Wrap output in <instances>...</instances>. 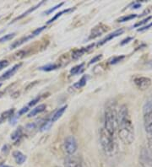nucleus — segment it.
I'll list each match as a JSON object with an SVG mask.
<instances>
[{
	"label": "nucleus",
	"instance_id": "obj_1",
	"mask_svg": "<svg viewBox=\"0 0 152 167\" xmlns=\"http://www.w3.org/2000/svg\"><path fill=\"white\" fill-rule=\"evenodd\" d=\"M118 133L125 144H131L134 140V127L126 105H123L118 111Z\"/></svg>",
	"mask_w": 152,
	"mask_h": 167
},
{
	"label": "nucleus",
	"instance_id": "obj_2",
	"mask_svg": "<svg viewBox=\"0 0 152 167\" xmlns=\"http://www.w3.org/2000/svg\"><path fill=\"white\" fill-rule=\"evenodd\" d=\"M105 131L112 137H116L118 132V111L114 103L108 104L105 109L104 126Z\"/></svg>",
	"mask_w": 152,
	"mask_h": 167
},
{
	"label": "nucleus",
	"instance_id": "obj_3",
	"mask_svg": "<svg viewBox=\"0 0 152 167\" xmlns=\"http://www.w3.org/2000/svg\"><path fill=\"white\" fill-rule=\"evenodd\" d=\"M100 142L102 150L107 156L112 157L118 153V143L116 137L108 134L103 128L100 130Z\"/></svg>",
	"mask_w": 152,
	"mask_h": 167
},
{
	"label": "nucleus",
	"instance_id": "obj_4",
	"mask_svg": "<svg viewBox=\"0 0 152 167\" xmlns=\"http://www.w3.org/2000/svg\"><path fill=\"white\" fill-rule=\"evenodd\" d=\"M143 121L148 141V147L152 150V99L148 100L143 106Z\"/></svg>",
	"mask_w": 152,
	"mask_h": 167
},
{
	"label": "nucleus",
	"instance_id": "obj_5",
	"mask_svg": "<svg viewBox=\"0 0 152 167\" xmlns=\"http://www.w3.org/2000/svg\"><path fill=\"white\" fill-rule=\"evenodd\" d=\"M139 164L142 167H152V150L149 147L142 148L139 153Z\"/></svg>",
	"mask_w": 152,
	"mask_h": 167
},
{
	"label": "nucleus",
	"instance_id": "obj_6",
	"mask_svg": "<svg viewBox=\"0 0 152 167\" xmlns=\"http://www.w3.org/2000/svg\"><path fill=\"white\" fill-rule=\"evenodd\" d=\"M64 150L68 154V155H73L78 148L77 141L74 136H69L65 138L64 143Z\"/></svg>",
	"mask_w": 152,
	"mask_h": 167
},
{
	"label": "nucleus",
	"instance_id": "obj_7",
	"mask_svg": "<svg viewBox=\"0 0 152 167\" xmlns=\"http://www.w3.org/2000/svg\"><path fill=\"white\" fill-rule=\"evenodd\" d=\"M134 85H136V87L139 89L145 90V89H147L148 88L151 86V80L150 78H147V77L140 76V77L134 78Z\"/></svg>",
	"mask_w": 152,
	"mask_h": 167
},
{
	"label": "nucleus",
	"instance_id": "obj_8",
	"mask_svg": "<svg viewBox=\"0 0 152 167\" xmlns=\"http://www.w3.org/2000/svg\"><path fill=\"white\" fill-rule=\"evenodd\" d=\"M65 167H83L80 159L74 155H68L64 159Z\"/></svg>",
	"mask_w": 152,
	"mask_h": 167
},
{
	"label": "nucleus",
	"instance_id": "obj_9",
	"mask_svg": "<svg viewBox=\"0 0 152 167\" xmlns=\"http://www.w3.org/2000/svg\"><path fill=\"white\" fill-rule=\"evenodd\" d=\"M123 31H123V29H118V30H116L115 31L112 32V33H110L109 35H107V36L105 37L104 39H102V40L101 41L98 43V45H100V46L103 45V44H105L106 42H107V41H109L112 40L113 38L118 37V36H120L121 34H123Z\"/></svg>",
	"mask_w": 152,
	"mask_h": 167
},
{
	"label": "nucleus",
	"instance_id": "obj_10",
	"mask_svg": "<svg viewBox=\"0 0 152 167\" xmlns=\"http://www.w3.org/2000/svg\"><path fill=\"white\" fill-rule=\"evenodd\" d=\"M21 64H15L12 68H10V69H8L7 71L5 72L4 73H3V75L0 77V80H8L9 78H11L15 73L16 72L18 71V69L21 67Z\"/></svg>",
	"mask_w": 152,
	"mask_h": 167
},
{
	"label": "nucleus",
	"instance_id": "obj_11",
	"mask_svg": "<svg viewBox=\"0 0 152 167\" xmlns=\"http://www.w3.org/2000/svg\"><path fill=\"white\" fill-rule=\"evenodd\" d=\"M33 37H35V36H34V35H33V34H31L30 36H25V37L21 38V39H20V40L16 41H15V42H14V43L10 46V49H14V48H18V47H20V45H22V44L25 43V42H26V41H28L29 40L32 39Z\"/></svg>",
	"mask_w": 152,
	"mask_h": 167
},
{
	"label": "nucleus",
	"instance_id": "obj_12",
	"mask_svg": "<svg viewBox=\"0 0 152 167\" xmlns=\"http://www.w3.org/2000/svg\"><path fill=\"white\" fill-rule=\"evenodd\" d=\"M13 157L15 160V162L19 165L23 164L25 161L26 160V156L23 154L20 151H15L13 152Z\"/></svg>",
	"mask_w": 152,
	"mask_h": 167
},
{
	"label": "nucleus",
	"instance_id": "obj_13",
	"mask_svg": "<svg viewBox=\"0 0 152 167\" xmlns=\"http://www.w3.org/2000/svg\"><path fill=\"white\" fill-rule=\"evenodd\" d=\"M94 47V44H91V45H90L88 46L87 48H80V49H78V50H76V51H74V52L73 53V58L74 59H77L78 57H80L81 56L83 55L84 53H85L86 52H88L90 49H91L90 48H93Z\"/></svg>",
	"mask_w": 152,
	"mask_h": 167
},
{
	"label": "nucleus",
	"instance_id": "obj_14",
	"mask_svg": "<svg viewBox=\"0 0 152 167\" xmlns=\"http://www.w3.org/2000/svg\"><path fill=\"white\" fill-rule=\"evenodd\" d=\"M45 109H46V105H44V104L39 105L38 106H36V107H35L34 109H32L31 112H29V114H28L27 117H34V116L39 114L41 112L44 111Z\"/></svg>",
	"mask_w": 152,
	"mask_h": 167
},
{
	"label": "nucleus",
	"instance_id": "obj_15",
	"mask_svg": "<svg viewBox=\"0 0 152 167\" xmlns=\"http://www.w3.org/2000/svg\"><path fill=\"white\" fill-rule=\"evenodd\" d=\"M66 108H67V106H64L63 107H61L60 109H58V110L53 115V117H52V118H51V122L53 123V122H56L57 120L59 119V118L62 117V115L64 113V111L66 110Z\"/></svg>",
	"mask_w": 152,
	"mask_h": 167
},
{
	"label": "nucleus",
	"instance_id": "obj_16",
	"mask_svg": "<svg viewBox=\"0 0 152 167\" xmlns=\"http://www.w3.org/2000/svg\"><path fill=\"white\" fill-rule=\"evenodd\" d=\"M42 3H43V1H42V2H41L40 3H38V4H36V6H34V7H32V8H29V9H28L27 11H25V13H23V14H22L21 15L18 16L17 18H15V20H13V21H12V22H11L10 24H12V23H14V22H15V21H17L18 20H20V19H22V18H24L25 16L28 15V14H30V13H32V12H33L34 10H36V8H38V7H40V5H41V4H42Z\"/></svg>",
	"mask_w": 152,
	"mask_h": 167
},
{
	"label": "nucleus",
	"instance_id": "obj_17",
	"mask_svg": "<svg viewBox=\"0 0 152 167\" xmlns=\"http://www.w3.org/2000/svg\"><path fill=\"white\" fill-rule=\"evenodd\" d=\"M106 27H103V28H102L101 26H100V28L99 27H96V28H94V30L92 31L91 32V35H90V39H92V38H96L97 36H101L103 32L106 31Z\"/></svg>",
	"mask_w": 152,
	"mask_h": 167
},
{
	"label": "nucleus",
	"instance_id": "obj_18",
	"mask_svg": "<svg viewBox=\"0 0 152 167\" xmlns=\"http://www.w3.org/2000/svg\"><path fill=\"white\" fill-rule=\"evenodd\" d=\"M86 82H87V76L85 75L78 82H76L73 86L75 88V89H80V88L84 87L86 85Z\"/></svg>",
	"mask_w": 152,
	"mask_h": 167
},
{
	"label": "nucleus",
	"instance_id": "obj_19",
	"mask_svg": "<svg viewBox=\"0 0 152 167\" xmlns=\"http://www.w3.org/2000/svg\"><path fill=\"white\" fill-rule=\"evenodd\" d=\"M57 68H58V66L56 64H48L46 66L41 67L39 69L42 71H52V70H55Z\"/></svg>",
	"mask_w": 152,
	"mask_h": 167
},
{
	"label": "nucleus",
	"instance_id": "obj_20",
	"mask_svg": "<svg viewBox=\"0 0 152 167\" xmlns=\"http://www.w3.org/2000/svg\"><path fill=\"white\" fill-rule=\"evenodd\" d=\"M72 10V8H69V9H65V10H63V11H61V12H59V13H57L56 15H54L53 18H52L51 20H48V24H50V23H52V22H53L54 20H56L57 18H59L60 16H62L64 14H66V13H68V12H69V11H71Z\"/></svg>",
	"mask_w": 152,
	"mask_h": 167
},
{
	"label": "nucleus",
	"instance_id": "obj_21",
	"mask_svg": "<svg viewBox=\"0 0 152 167\" xmlns=\"http://www.w3.org/2000/svg\"><path fill=\"white\" fill-rule=\"evenodd\" d=\"M84 64H80V65H77V66H75V67H74L72 69L70 70V73L71 74H78L80 72H81L83 70V68H84Z\"/></svg>",
	"mask_w": 152,
	"mask_h": 167
},
{
	"label": "nucleus",
	"instance_id": "obj_22",
	"mask_svg": "<svg viewBox=\"0 0 152 167\" xmlns=\"http://www.w3.org/2000/svg\"><path fill=\"white\" fill-rule=\"evenodd\" d=\"M136 17L137 15H135V14H134V15H128L123 16V17L119 18V19L118 20V22H125V21H128V20H134V19L136 18Z\"/></svg>",
	"mask_w": 152,
	"mask_h": 167
},
{
	"label": "nucleus",
	"instance_id": "obj_23",
	"mask_svg": "<svg viewBox=\"0 0 152 167\" xmlns=\"http://www.w3.org/2000/svg\"><path fill=\"white\" fill-rule=\"evenodd\" d=\"M125 57V56L121 55V56H116V57H113L112 59L109 61V64H116L118 63L121 62L123 58Z\"/></svg>",
	"mask_w": 152,
	"mask_h": 167
},
{
	"label": "nucleus",
	"instance_id": "obj_24",
	"mask_svg": "<svg viewBox=\"0 0 152 167\" xmlns=\"http://www.w3.org/2000/svg\"><path fill=\"white\" fill-rule=\"evenodd\" d=\"M22 134V130H21V127H20V128H17L15 131L11 134V138L13 139V140H15L17 138H19L20 136Z\"/></svg>",
	"mask_w": 152,
	"mask_h": 167
},
{
	"label": "nucleus",
	"instance_id": "obj_25",
	"mask_svg": "<svg viewBox=\"0 0 152 167\" xmlns=\"http://www.w3.org/2000/svg\"><path fill=\"white\" fill-rule=\"evenodd\" d=\"M15 33H11V34H8V35L4 36L3 37L0 38V43H3V42H5V41L11 40L13 37H15Z\"/></svg>",
	"mask_w": 152,
	"mask_h": 167
},
{
	"label": "nucleus",
	"instance_id": "obj_26",
	"mask_svg": "<svg viewBox=\"0 0 152 167\" xmlns=\"http://www.w3.org/2000/svg\"><path fill=\"white\" fill-rule=\"evenodd\" d=\"M14 109H10V110H8V111H5V112H4V113H2V115H1V118L3 120L6 119V118H8V117H12V115H13V113H14Z\"/></svg>",
	"mask_w": 152,
	"mask_h": 167
},
{
	"label": "nucleus",
	"instance_id": "obj_27",
	"mask_svg": "<svg viewBox=\"0 0 152 167\" xmlns=\"http://www.w3.org/2000/svg\"><path fill=\"white\" fill-rule=\"evenodd\" d=\"M52 122H51V121H48V122H46L42 126H41V132H44V131H47V130H48L50 127H51V126H52Z\"/></svg>",
	"mask_w": 152,
	"mask_h": 167
},
{
	"label": "nucleus",
	"instance_id": "obj_28",
	"mask_svg": "<svg viewBox=\"0 0 152 167\" xmlns=\"http://www.w3.org/2000/svg\"><path fill=\"white\" fill-rule=\"evenodd\" d=\"M151 18H152L151 16H149V17H147V18L144 19L143 20H141V21H139V22L136 23L134 26V27H138V26H141V25H143L144 24H146V23H148V21H149Z\"/></svg>",
	"mask_w": 152,
	"mask_h": 167
},
{
	"label": "nucleus",
	"instance_id": "obj_29",
	"mask_svg": "<svg viewBox=\"0 0 152 167\" xmlns=\"http://www.w3.org/2000/svg\"><path fill=\"white\" fill-rule=\"evenodd\" d=\"M64 4V3H59V4H57V5H56V6H54L53 8H50V9H48V11H46L45 12V14H47V15H49V14H51L52 12H53L54 10H56V9H57L58 8H60L62 5Z\"/></svg>",
	"mask_w": 152,
	"mask_h": 167
},
{
	"label": "nucleus",
	"instance_id": "obj_30",
	"mask_svg": "<svg viewBox=\"0 0 152 167\" xmlns=\"http://www.w3.org/2000/svg\"><path fill=\"white\" fill-rule=\"evenodd\" d=\"M2 154H5V155H7L8 154V152H9V146H8V144H5V145H4L3 146V148H2Z\"/></svg>",
	"mask_w": 152,
	"mask_h": 167
},
{
	"label": "nucleus",
	"instance_id": "obj_31",
	"mask_svg": "<svg viewBox=\"0 0 152 167\" xmlns=\"http://www.w3.org/2000/svg\"><path fill=\"white\" fill-rule=\"evenodd\" d=\"M151 26H152V22L151 23H149V24H146V25H144V26H143V27H140L139 29H138V31H146V30L150 29Z\"/></svg>",
	"mask_w": 152,
	"mask_h": 167
},
{
	"label": "nucleus",
	"instance_id": "obj_32",
	"mask_svg": "<svg viewBox=\"0 0 152 167\" xmlns=\"http://www.w3.org/2000/svg\"><path fill=\"white\" fill-rule=\"evenodd\" d=\"M28 110H29V109H28V107H27V106H26V107H23L21 110H20V111L18 112V114H17V117H20L21 115H23V114H25V112H27Z\"/></svg>",
	"mask_w": 152,
	"mask_h": 167
},
{
	"label": "nucleus",
	"instance_id": "obj_33",
	"mask_svg": "<svg viewBox=\"0 0 152 167\" xmlns=\"http://www.w3.org/2000/svg\"><path fill=\"white\" fill-rule=\"evenodd\" d=\"M8 65V62L7 60H1L0 61V70L3 69L4 68L7 67Z\"/></svg>",
	"mask_w": 152,
	"mask_h": 167
},
{
	"label": "nucleus",
	"instance_id": "obj_34",
	"mask_svg": "<svg viewBox=\"0 0 152 167\" xmlns=\"http://www.w3.org/2000/svg\"><path fill=\"white\" fill-rule=\"evenodd\" d=\"M102 55H97V56H96L95 57H93L91 60H90V64H95V63H96L97 61H99L101 58H102Z\"/></svg>",
	"mask_w": 152,
	"mask_h": 167
},
{
	"label": "nucleus",
	"instance_id": "obj_35",
	"mask_svg": "<svg viewBox=\"0 0 152 167\" xmlns=\"http://www.w3.org/2000/svg\"><path fill=\"white\" fill-rule=\"evenodd\" d=\"M133 39H134L133 37H130V36H128V37H127V38H125L124 40L122 41V42H121V45H122V46H123V45H125V44L128 43L129 41H131L133 40Z\"/></svg>",
	"mask_w": 152,
	"mask_h": 167
},
{
	"label": "nucleus",
	"instance_id": "obj_36",
	"mask_svg": "<svg viewBox=\"0 0 152 167\" xmlns=\"http://www.w3.org/2000/svg\"><path fill=\"white\" fill-rule=\"evenodd\" d=\"M36 127V122H32V123H30V124H28V125L26 126L28 130H32V129H34Z\"/></svg>",
	"mask_w": 152,
	"mask_h": 167
},
{
	"label": "nucleus",
	"instance_id": "obj_37",
	"mask_svg": "<svg viewBox=\"0 0 152 167\" xmlns=\"http://www.w3.org/2000/svg\"><path fill=\"white\" fill-rule=\"evenodd\" d=\"M40 101V97H36V99H34L33 101H32L30 103H29V106H34L35 104L37 103V101Z\"/></svg>",
	"mask_w": 152,
	"mask_h": 167
},
{
	"label": "nucleus",
	"instance_id": "obj_38",
	"mask_svg": "<svg viewBox=\"0 0 152 167\" xmlns=\"http://www.w3.org/2000/svg\"><path fill=\"white\" fill-rule=\"evenodd\" d=\"M140 6H141V4L140 3H134V5H133V8H140Z\"/></svg>",
	"mask_w": 152,
	"mask_h": 167
},
{
	"label": "nucleus",
	"instance_id": "obj_39",
	"mask_svg": "<svg viewBox=\"0 0 152 167\" xmlns=\"http://www.w3.org/2000/svg\"><path fill=\"white\" fill-rule=\"evenodd\" d=\"M0 167H13V166H7V165H4V164H0Z\"/></svg>",
	"mask_w": 152,
	"mask_h": 167
},
{
	"label": "nucleus",
	"instance_id": "obj_40",
	"mask_svg": "<svg viewBox=\"0 0 152 167\" xmlns=\"http://www.w3.org/2000/svg\"><path fill=\"white\" fill-rule=\"evenodd\" d=\"M150 66H151V67H152V60H151V61H150Z\"/></svg>",
	"mask_w": 152,
	"mask_h": 167
},
{
	"label": "nucleus",
	"instance_id": "obj_41",
	"mask_svg": "<svg viewBox=\"0 0 152 167\" xmlns=\"http://www.w3.org/2000/svg\"><path fill=\"white\" fill-rule=\"evenodd\" d=\"M3 121H4V120H3V119H2V118H1V117H0V124H1L2 122H3Z\"/></svg>",
	"mask_w": 152,
	"mask_h": 167
},
{
	"label": "nucleus",
	"instance_id": "obj_42",
	"mask_svg": "<svg viewBox=\"0 0 152 167\" xmlns=\"http://www.w3.org/2000/svg\"><path fill=\"white\" fill-rule=\"evenodd\" d=\"M1 86H2V84H1V83H0V87H1Z\"/></svg>",
	"mask_w": 152,
	"mask_h": 167
},
{
	"label": "nucleus",
	"instance_id": "obj_43",
	"mask_svg": "<svg viewBox=\"0 0 152 167\" xmlns=\"http://www.w3.org/2000/svg\"><path fill=\"white\" fill-rule=\"evenodd\" d=\"M55 167H60V166H55Z\"/></svg>",
	"mask_w": 152,
	"mask_h": 167
}]
</instances>
